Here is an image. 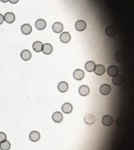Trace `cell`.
<instances>
[{"label": "cell", "instance_id": "cell-1", "mask_svg": "<svg viewBox=\"0 0 134 150\" xmlns=\"http://www.w3.org/2000/svg\"><path fill=\"white\" fill-rule=\"evenodd\" d=\"M112 83L114 85H116V86H120L123 84L124 81V77L121 75H119L117 74L116 76L112 77Z\"/></svg>", "mask_w": 134, "mask_h": 150}, {"label": "cell", "instance_id": "cell-2", "mask_svg": "<svg viewBox=\"0 0 134 150\" xmlns=\"http://www.w3.org/2000/svg\"><path fill=\"white\" fill-rule=\"evenodd\" d=\"M102 121L103 125L106 126H109L110 125H112V123H113V119H112V118L110 116H109V115H105V116L103 117Z\"/></svg>", "mask_w": 134, "mask_h": 150}, {"label": "cell", "instance_id": "cell-3", "mask_svg": "<svg viewBox=\"0 0 134 150\" xmlns=\"http://www.w3.org/2000/svg\"><path fill=\"white\" fill-rule=\"evenodd\" d=\"M75 28L79 32H83L86 28V24L84 20H80L75 23Z\"/></svg>", "mask_w": 134, "mask_h": 150}, {"label": "cell", "instance_id": "cell-4", "mask_svg": "<svg viewBox=\"0 0 134 150\" xmlns=\"http://www.w3.org/2000/svg\"><path fill=\"white\" fill-rule=\"evenodd\" d=\"M116 34V29L115 27L112 26H107L105 28V34L107 35L108 37H114Z\"/></svg>", "mask_w": 134, "mask_h": 150}, {"label": "cell", "instance_id": "cell-5", "mask_svg": "<svg viewBox=\"0 0 134 150\" xmlns=\"http://www.w3.org/2000/svg\"><path fill=\"white\" fill-rule=\"evenodd\" d=\"M100 91L102 95H107L110 93L111 91V88L109 85L107 84H103L100 88Z\"/></svg>", "mask_w": 134, "mask_h": 150}, {"label": "cell", "instance_id": "cell-6", "mask_svg": "<svg viewBox=\"0 0 134 150\" xmlns=\"http://www.w3.org/2000/svg\"><path fill=\"white\" fill-rule=\"evenodd\" d=\"M119 73V68L116 66H110L107 68V74L110 77H114Z\"/></svg>", "mask_w": 134, "mask_h": 150}, {"label": "cell", "instance_id": "cell-7", "mask_svg": "<svg viewBox=\"0 0 134 150\" xmlns=\"http://www.w3.org/2000/svg\"><path fill=\"white\" fill-rule=\"evenodd\" d=\"M4 20L9 24H11L15 20V15L13 13H7L4 15Z\"/></svg>", "mask_w": 134, "mask_h": 150}, {"label": "cell", "instance_id": "cell-8", "mask_svg": "<svg viewBox=\"0 0 134 150\" xmlns=\"http://www.w3.org/2000/svg\"><path fill=\"white\" fill-rule=\"evenodd\" d=\"M60 41L63 43H67L71 40V35L69 32H63L60 36Z\"/></svg>", "mask_w": 134, "mask_h": 150}, {"label": "cell", "instance_id": "cell-9", "mask_svg": "<svg viewBox=\"0 0 134 150\" xmlns=\"http://www.w3.org/2000/svg\"><path fill=\"white\" fill-rule=\"evenodd\" d=\"M84 77V72L82 70L77 69L73 72V77L76 80H81Z\"/></svg>", "mask_w": 134, "mask_h": 150}, {"label": "cell", "instance_id": "cell-10", "mask_svg": "<svg viewBox=\"0 0 134 150\" xmlns=\"http://www.w3.org/2000/svg\"><path fill=\"white\" fill-rule=\"evenodd\" d=\"M105 72V68L104 66L102 64H98L96 65L94 72L97 76H102L103 74H104Z\"/></svg>", "mask_w": 134, "mask_h": 150}, {"label": "cell", "instance_id": "cell-11", "mask_svg": "<svg viewBox=\"0 0 134 150\" xmlns=\"http://www.w3.org/2000/svg\"><path fill=\"white\" fill-rule=\"evenodd\" d=\"M62 110L64 114H70L73 111V106L70 103H65L62 106Z\"/></svg>", "mask_w": 134, "mask_h": 150}, {"label": "cell", "instance_id": "cell-12", "mask_svg": "<svg viewBox=\"0 0 134 150\" xmlns=\"http://www.w3.org/2000/svg\"><path fill=\"white\" fill-rule=\"evenodd\" d=\"M46 26V21H44L43 19H38L36 22V27L37 30H43L45 28Z\"/></svg>", "mask_w": 134, "mask_h": 150}, {"label": "cell", "instance_id": "cell-13", "mask_svg": "<svg viewBox=\"0 0 134 150\" xmlns=\"http://www.w3.org/2000/svg\"><path fill=\"white\" fill-rule=\"evenodd\" d=\"M53 46L50 43H45L43 45V48H42V51L45 55H50L53 52Z\"/></svg>", "mask_w": 134, "mask_h": 150}, {"label": "cell", "instance_id": "cell-14", "mask_svg": "<svg viewBox=\"0 0 134 150\" xmlns=\"http://www.w3.org/2000/svg\"><path fill=\"white\" fill-rule=\"evenodd\" d=\"M79 93L83 97H86L90 93V89L86 85H82L80 86L79 89Z\"/></svg>", "mask_w": 134, "mask_h": 150}, {"label": "cell", "instance_id": "cell-15", "mask_svg": "<svg viewBox=\"0 0 134 150\" xmlns=\"http://www.w3.org/2000/svg\"><path fill=\"white\" fill-rule=\"evenodd\" d=\"M32 31V28L31 25L28 24H25L21 27V32L24 35H29Z\"/></svg>", "mask_w": 134, "mask_h": 150}, {"label": "cell", "instance_id": "cell-16", "mask_svg": "<svg viewBox=\"0 0 134 150\" xmlns=\"http://www.w3.org/2000/svg\"><path fill=\"white\" fill-rule=\"evenodd\" d=\"M20 57L23 60L28 61L30 60V58H32V54L31 52L28 50H24L22 51V53L20 54Z\"/></svg>", "mask_w": 134, "mask_h": 150}, {"label": "cell", "instance_id": "cell-17", "mask_svg": "<svg viewBox=\"0 0 134 150\" xmlns=\"http://www.w3.org/2000/svg\"><path fill=\"white\" fill-rule=\"evenodd\" d=\"M40 139V134L37 131H32L30 134V140L32 142H37Z\"/></svg>", "mask_w": 134, "mask_h": 150}, {"label": "cell", "instance_id": "cell-18", "mask_svg": "<svg viewBox=\"0 0 134 150\" xmlns=\"http://www.w3.org/2000/svg\"><path fill=\"white\" fill-rule=\"evenodd\" d=\"M53 119L55 123H60L63 120V116L62 114L60 113V111L55 112L53 115Z\"/></svg>", "mask_w": 134, "mask_h": 150}, {"label": "cell", "instance_id": "cell-19", "mask_svg": "<svg viewBox=\"0 0 134 150\" xmlns=\"http://www.w3.org/2000/svg\"><path fill=\"white\" fill-rule=\"evenodd\" d=\"M85 69L87 72H92L94 71L95 67H96V64L93 61H88L85 64Z\"/></svg>", "mask_w": 134, "mask_h": 150}, {"label": "cell", "instance_id": "cell-20", "mask_svg": "<svg viewBox=\"0 0 134 150\" xmlns=\"http://www.w3.org/2000/svg\"><path fill=\"white\" fill-rule=\"evenodd\" d=\"M68 84L65 81H62L58 84V89L61 93H65L68 90Z\"/></svg>", "mask_w": 134, "mask_h": 150}, {"label": "cell", "instance_id": "cell-21", "mask_svg": "<svg viewBox=\"0 0 134 150\" xmlns=\"http://www.w3.org/2000/svg\"><path fill=\"white\" fill-rule=\"evenodd\" d=\"M84 121H85V123L88 124V125H92L96 121L95 116L92 114H88L87 116H85V118H84Z\"/></svg>", "mask_w": 134, "mask_h": 150}, {"label": "cell", "instance_id": "cell-22", "mask_svg": "<svg viewBox=\"0 0 134 150\" xmlns=\"http://www.w3.org/2000/svg\"><path fill=\"white\" fill-rule=\"evenodd\" d=\"M63 29V24L59 22H55V24L53 25V30L55 33H58H58H60L61 32H62Z\"/></svg>", "mask_w": 134, "mask_h": 150}, {"label": "cell", "instance_id": "cell-23", "mask_svg": "<svg viewBox=\"0 0 134 150\" xmlns=\"http://www.w3.org/2000/svg\"><path fill=\"white\" fill-rule=\"evenodd\" d=\"M114 58H115V60H116L117 62L121 63L124 62V60L126 59V55L125 54L122 52H118L115 54V56H114Z\"/></svg>", "mask_w": 134, "mask_h": 150}, {"label": "cell", "instance_id": "cell-24", "mask_svg": "<svg viewBox=\"0 0 134 150\" xmlns=\"http://www.w3.org/2000/svg\"><path fill=\"white\" fill-rule=\"evenodd\" d=\"M43 44L42 43V42L41 41H36L34 42V44H33V49L36 51V53H39L42 51V48H43Z\"/></svg>", "mask_w": 134, "mask_h": 150}, {"label": "cell", "instance_id": "cell-25", "mask_svg": "<svg viewBox=\"0 0 134 150\" xmlns=\"http://www.w3.org/2000/svg\"><path fill=\"white\" fill-rule=\"evenodd\" d=\"M10 148L11 144L7 140L0 143V149H1V150H9Z\"/></svg>", "mask_w": 134, "mask_h": 150}, {"label": "cell", "instance_id": "cell-26", "mask_svg": "<svg viewBox=\"0 0 134 150\" xmlns=\"http://www.w3.org/2000/svg\"><path fill=\"white\" fill-rule=\"evenodd\" d=\"M124 123H125V121H124V119L123 118H120L116 120V125L120 126V127L123 126L124 125Z\"/></svg>", "mask_w": 134, "mask_h": 150}, {"label": "cell", "instance_id": "cell-27", "mask_svg": "<svg viewBox=\"0 0 134 150\" xmlns=\"http://www.w3.org/2000/svg\"><path fill=\"white\" fill-rule=\"evenodd\" d=\"M7 140V135L5 133L3 132H0V143Z\"/></svg>", "mask_w": 134, "mask_h": 150}, {"label": "cell", "instance_id": "cell-28", "mask_svg": "<svg viewBox=\"0 0 134 150\" xmlns=\"http://www.w3.org/2000/svg\"><path fill=\"white\" fill-rule=\"evenodd\" d=\"M4 22V16L1 14H0V25L3 24V22Z\"/></svg>", "mask_w": 134, "mask_h": 150}, {"label": "cell", "instance_id": "cell-29", "mask_svg": "<svg viewBox=\"0 0 134 150\" xmlns=\"http://www.w3.org/2000/svg\"><path fill=\"white\" fill-rule=\"evenodd\" d=\"M9 2H10L11 3L15 4V3H17L19 0H9Z\"/></svg>", "mask_w": 134, "mask_h": 150}, {"label": "cell", "instance_id": "cell-30", "mask_svg": "<svg viewBox=\"0 0 134 150\" xmlns=\"http://www.w3.org/2000/svg\"><path fill=\"white\" fill-rule=\"evenodd\" d=\"M1 2H3V3H6V2L9 1V0H0Z\"/></svg>", "mask_w": 134, "mask_h": 150}]
</instances>
